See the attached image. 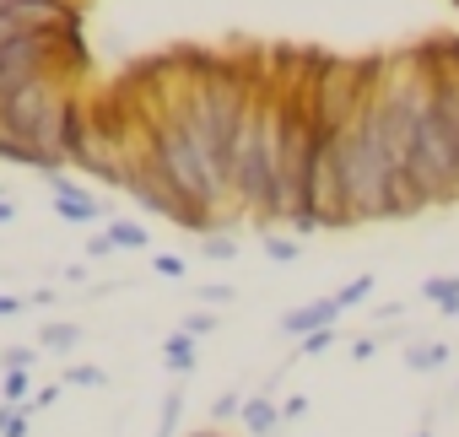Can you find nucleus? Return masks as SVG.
<instances>
[{
  "label": "nucleus",
  "mask_w": 459,
  "mask_h": 437,
  "mask_svg": "<svg viewBox=\"0 0 459 437\" xmlns=\"http://www.w3.org/2000/svg\"><path fill=\"white\" fill-rule=\"evenodd\" d=\"M411 184L416 194L432 200H454L459 194V141L437 114V87L427 92L421 114H416V146H411Z\"/></svg>",
  "instance_id": "1"
},
{
  "label": "nucleus",
  "mask_w": 459,
  "mask_h": 437,
  "mask_svg": "<svg viewBox=\"0 0 459 437\" xmlns=\"http://www.w3.org/2000/svg\"><path fill=\"white\" fill-rule=\"evenodd\" d=\"M265 103L255 98L244 124L233 130V146H227V184H233V200L249 205L255 216L271 222V173H265Z\"/></svg>",
  "instance_id": "2"
},
{
  "label": "nucleus",
  "mask_w": 459,
  "mask_h": 437,
  "mask_svg": "<svg viewBox=\"0 0 459 437\" xmlns=\"http://www.w3.org/2000/svg\"><path fill=\"white\" fill-rule=\"evenodd\" d=\"M0 12L17 17L22 33H65V28H82V0H0Z\"/></svg>",
  "instance_id": "3"
},
{
  "label": "nucleus",
  "mask_w": 459,
  "mask_h": 437,
  "mask_svg": "<svg viewBox=\"0 0 459 437\" xmlns=\"http://www.w3.org/2000/svg\"><path fill=\"white\" fill-rule=\"evenodd\" d=\"M49 205L65 216V222H98V216H103V205L87 194V189H76V184H65L60 173L49 178Z\"/></svg>",
  "instance_id": "4"
},
{
  "label": "nucleus",
  "mask_w": 459,
  "mask_h": 437,
  "mask_svg": "<svg viewBox=\"0 0 459 437\" xmlns=\"http://www.w3.org/2000/svg\"><path fill=\"white\" fill-rule=\"evenodd\" d=\"M335 319H341V303H335V297H319V303L292 308V313L281 319V330L298 335V340H308V335H319V330H335Z\"/></svg>",
  "instance_id": "5"
},
{
  "label": "nucleus",
  "mask_w": 459,
  "mask_h": 437,
  "mask_svg": "<svg viewBox=\"0 0 459 437\" xmlns=\"http://www.w3.org/2000/svg\"><path fill=\"white\" fill-rule=\"evenodd\" d=\"M0 157H6V162H17V167H39V173H44V157H39V146H33L28 135H17L6 119H0Z\"/></svg>",
  "instance_id": "6"
},
{
  "label": "nucleus",
  "mask_w": 459,
  "mask_h": 437,
  "mask_svg": "<svg viewBox=\"0 0 459 437\" xmlns=\"http://www.w3.org/2000/svg\"><path fill=\"white\" fill-rule=\"evenodd\" d=\"M244 426H249L255 437H271V432L281 426V405H276L271 394H255V399H244Z\"/></svg>",
  "instance_id": "7"
},
{
  "label": "nucleus",
  "mask_w": 459,
  "mask_h": 437,
  "mask_svg": "<svg viewBox=\"0 0 459 437\" xmlns=\"http://www.w3.org/2000/svg\"><path fill=\"white\" fill-rule=\"evenodd\" d=\"M76 340H82V324H60V319H55V324L39 330V351H71Z\"/></svg>",
  "instance_id": "8"
},
{
  "label": "nucleus",
  "mask_w": 459,
  "mask_h": 437,
  "mask_svg": "<svg viewBox=\"0 0 459 437\" xmlns=\"http://www.w3.org/2000/svg\"><path fill=\"white\" fill-rule=\"evenodd\" d=\"M162 356H168V367H173V373L184 378V373L195 367V340H189V335L178 330V335H168V340H162Z\"/></svg>",
  "instance_id": "9"
},
{
  "label": "nucleus",
  "mask_w": 459,
  "mask_h": 437,
  "mask_svg": "<svg viewBox=\"0 0 459 437\" xmlns=\"http://www.w3.org/2000/svg\"><path fill=\"white\" fill-rule=\"evenodd\" d=\"M421 297H432L448 319L459 313V281H448V276H432V281H421Z\"/></svg>",
  "instance_id": "10"
},
{
  "label": "nucleus",
  "mask_w": 459,
  "mask_h": 437,
  "mask_svg": "<svg viewBox=\"0 0 459 437\" xmlns=\"http://www.w3.org/2000/svg\"><path fill=\"white\" fill-rule=\"evenodd\" d=\"M443 362H448V346H443V340H437V346H416V351H411V362H405V367H411V373H437V367H443Z\"/></svg>",
  "instance_id": "11"
},
{
  "label": "nucleus",
  "mask_w": 459,
  "mask_h": 437,
  "mask_svg": "<svg viewBox=\"0 0 459 437\" xmlns=\"http://www.w3.org/2000/svg\"><path fill=\"white\" fill-rule=\"evenodd\" d=\"M108 244H114V249H146L152 238H146L135 222H108Z\"/></svg>",
  "instance_id": "12"
},
{
  "label": "nucleus",
  "mask_w": 459,
  "mask_h": 437,
  "mask_svg": "<svg viewBox=\"0 0 459 437\" xmlns=\"http://www.w3.org/2000/svg\"><path fill=\"white\" fill-rule=\"evenodd\" d=\"M178 416H184V394L173 389V394L162 399V421H157V437H173V426H178Z\"/></svg>",
  "instance_id": "13"
},
{
  "label": "nucleus",
  "mask_w": 459,
  "mask_h": 437,
  "mask_svg": "<svg viewBox=\"0 0 459 437\" xmlns=\"http://www.w3.org/2000/svg\"><path fill=\"white\" fill-rule=\"evenodd\" d=\"M0 362H6V373H33V362H39V346H12L6 356H0Z\"/></svg>",
  "instance_id": "14"
},
{
  "label": "nucleus",
  "mask_w": 459,
  "mask_h": 437,
  "mask_svg": "<svg viewBox=\"0 0 459 437\" xmlns=\"http://www.w3.org/2000/svg\"><path fill=\"white\" fill-rule=\"evenodd\" d=\"M368 292H373V276H357L351 287H341V292H335V303H341V313H346V308H357V303H362Z\"/></svg>",
  "instance_id": "15"
},
{
  "label": "nucleus",
  "mask_w": 459,
  "mask_h": 437,
  "mask_svg": "<svg viewBox=\"0 0 459 437\" xmlns=\"http://www.w3.org/2000/svg\"><path fill=\"white\" fill-rule=\"evenodd\" d=\"M216 324H221V319H216V313H205V308H195V313H189V319H184V335H189V340H200V335H211V330H216Z\"/></svg>",
  "instance_id": "16"
},
{
  "label": "nucleus",
  "mask_w": 459,
  "mask_h": 437,
  "mask_svg": "<svg viewBox=\"0 0 459 437\" xmlns=\"http://www.w3.org/2000/svg\"><path fill=\"white\" fill-rule=\"evenodd\" d=\"M200 254H205V260H233V254H238V244L211 233V238H200Z\"/></svg>",
  "instance_id": "17"
},
{
  "label": "nucleus",
  "mask_w": 459,
  "mask_h": 437,
  "mask_svg": "<svg viewBox=\"0 0 459 437\" xmlns=\"http://www.w3.org/2000/svg\"><path fill=\"white\" fill-rule=\"evenodd\" d=\"M265 254H271V260H281V265H292V260H298V244H292V238L265 233Z\"/></svg>",
  "instance_id": "18"
},
{
  "label": "nucleus",
  "mask_w": 459,
  "mask_h": 437,
  "mask_svg": "<svg viewBox=\"0 0 459 437\" xmlns=\"http://www.w3.org/2000/svg\"><path fill=\"white\" fill-rule=\"evenodd\" d=\"M33 389V373H6V405H22Z\"/></svg>",
  "instance_id": "19"
},
{
  "label": "nucleus",
  "mask_w": 459,
  "mask_h": 437,
  "mask_svg": "<svg viewBox=\"0 0 459 437\" xmlns=\"http://www.w3.org/2000/svg\"><path fill=\"white\" fill-rule=\"evenodd\" d=\"M211 416H216V421H227V416H244V399H238L233 389H227V394H216V405H211Z\"/></svg>",
  "instance_id": "20"
},
{
  "label": "nucleus",
  "mask_w": 459,
  "mask_h": 437,
  "mask_svg": "<svg viewBox=\"0 0 459 437\" xmlns=\"http://www.w3.org/2000/svg\"><path fill=\"white\" fill-rule=\"evenodd\" d=\"M65 383H82V389H98V383H103V367H65Z\"/></svg>",
  "instance_id": "21"
},
{
  "label": "nucleus",
  "mask_w": 459,
  "mask_h": 437,
  "mask_svg": "<svg viewBox=\"0 0 459 437\" xmlns=\"http://www.w3.org/2000/svg\"><path fill=\"white\" fill-rule=\"evenodd\" d=\"M330 340H335V330H319V335H308V340H303V356H319V351H330Z\"/></svg>",
  "instance_id": "22"
},
{
  "label": "nucleus",
  "mask_w": 459,
  "mask_h": 437,
  "mask_svg": "<svg viewBox=\"0 0 459 437\" xmlns=\"http://www.w3.org/2000/svg\"><path fill=\"white\" fill-rule=\"evenodd\" d=\"M298 416H308V394H292V399H281V421H298Z\"/></svg>",
  "instance_id": "23"
},
{
  "label": "nucleus",
  "mask_w": 459,
  "mask_h": 437,
  "mask_svg": "<svg viewBox=\"0 0 459 437\" xmlns=\"http://www.w3.org/2000/svg\"><path fill=\"white\" fill-rule=\"evenodd\" d=\"M157 276H173V281H178V276H184V260H178V254H157Z\"/></svg>",
  "instance_id": "24"
},
{
  "label": "nucleus",
  "mask_w": 459,
  "mask_h": 437,
  "mask_svg": "<svg viewBox=\"0 0 459 437\" xmlns=\"http://www.w3.org/2000/svg\"><path fill=\"white\" fill-rule=\"evenodd\" d=\"M205 303H233V287H200Z\"/></svg>",
  "instance_id": "25"
},
{
  "label": "nucleus",
  "mask_w": 459,
  "mask_h": 437,
  "mask_svg": "<svg viewBox=\"0 0 459 437\" xmlns=\"http://www.w3.org/2000/svg\"><path fill=\"white\" fill-rule=\"evenodd\" d=\"M87 254H92V260H98V254H114V244H108V233H98V238L87 244Z\"/></svg>",
  "instance_id": "26"
},
{
  "label": "nucleus",
  "mask_w": 459,
  "mask_h": 437,
  "mask_svg": "<svg viewBox=\"0 0 459 437\" xmlns=\"http://www.w3.org/2000/svg\"><path fill=\"white\" fill-rule=\"evenodd\" d=\"M373 351H378V340H357V346H351V356H357V362H368Z\"/></svg>",
  "instance_id": "27"
},
{
  "label": "nucleus",
  "mask_w": 459,
  "mask_h": 437,
  "mask_svg": "<svg viewBox=\"0 0 459 437\" xmlns=\"http://www.w3.org/2000/svg\"><path fill=\"white\" fill-rule=\"evenodd\" d=\"M22 308V297H6V292H0V319H6V313H17Z\"/></svg>",
  "instance_id": "28"
},
{
  "label": "nucleus",
  "mask_w": 459,
  "mask_h": 437,
  "mask_svg": "<svg viewBox=\"0 0 459 437\" xmlns=\"http://www.w3.org/2000/svg\"><path fill=\"white\" fill-rule=\"evenodd\" d=\"M12 216H17V205H12V200H0V227H6Z\"/></svg>",
  "instance_id": "29"
},
{
  "label": "nucleus",
  "mask_w": 459,
  "mask_h": 437,
  "mask_svg": "<svg viewBox=\"0 0 459 437\" xmlns=\"http://www.w3.org/2000/svg\"><path fill=\"white\" fill-rule=\"evenodd\" d=\"M195 437H221V432H195Z\"/></svg>",
  "instance_id": "30"
},
{
  "label": "nucleus",
  "mask_w": 459,
  "mask_h": 437,
  "mask_svg": "<svg viewBox=\"0 0 459 437\" xmlns=\"http://www.w3.org/2000/svg\"><path fill=\"white\" fill-rule=\"evenodd\" d=\"M416 437H432V432H416Z\"/></svg>",
  "instance_id": "31"
}]
</instances>
